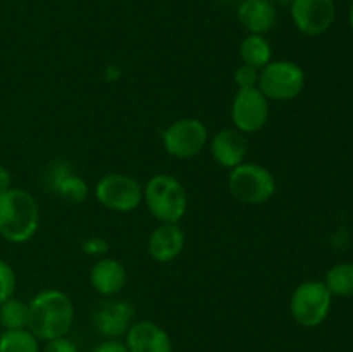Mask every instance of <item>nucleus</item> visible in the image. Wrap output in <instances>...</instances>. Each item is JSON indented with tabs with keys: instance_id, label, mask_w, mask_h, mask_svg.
Instances as JSON below:
<instances>
[{
	"instance_id": "obj_14",
	"label": "nucleus",
	"mask_w": 353,
	"mask_h": 352,
	"mask_svg": "<svg viewBox=\"0 0 353 352\" xmlns=\"http://www.w3.org/2000/svg\"><path fill=\"white\" fill-rule=\"evenodd\" d=\"M186 235L179 223H159L148 235L147 252L159 264H169L183 254Z\"/></svg>"
},
{
	"instance_id": "obj_1",
	"label": "nucleus",
	"mask_w": 353,
	"mask_h": 352,
	"mask_svg": "<svg viewBox=\"0 0 353 352\" xmlns=\"http://www.w3.org/2000/svg\"><path fill=\"white\" fill-rule=\"evenodd\" d=\"M28 330L38 340H54L68 335L74 321V304L71 297L59 289L38 292L28 304Z\"/></svg>"
},
{
	"instance_id": "obj_19",
	"label": "nucleus",
	"mask_w": 353,
	"mask_h": 352,
	"mask_svg": "<svg viewBox=\"0 0 353 352\" xmlns=\"http://www.w3.org/2000/svg\"><path fill=\"white\" fill-rule=\"evenodd\" d=\"M324 285L331 295L352 297L353 295V262H340L327 269Z\"/></svg>"
},
{
	"instance_id": "obj_15",
	"label": "nucleus",
	"mask_w": 353,
	"mask_h": 352,
	"mask_svg": "<svg viewBox=\"0 0 353 352\" xmlns=\"http://www.w3.org/2000/svg\"><path fill=\"white\" fill-rule=\"evenodd\" d=\"M238 23L250 35H268L278 24V7L272 0H240Z\"/></svg>"
},
{
	"instance_id": "obj_6",
	"label": "nucleus",
	"mask_w": 353,
	"mask_h": 352,
	"mask_svg": "<svg viewBox=\"0 0 353 352\" xmlns=\"http://www.w3.org/2000/svg\"><path fill=\"white\" fill-rule=\"evenodd\" d=\"M333 295L319 280H307L295 286L290 299V314L303 328H316L330 316Z\"/></svg>"
},
{
	"instance_id": "obj_29",
	"label": "nucleus",
	"mask_w": 353,
	"mask_h": 352,
	"mask_svg": "<svg viewBox=\"0 0 353 352\" xmlns=\"http://www.w3.org/2000/svg\"><path fill=\"white\" fill-rule=\"evenodd\" d=\"M348 21H350V26H352V30H353V3H352V7H350V16H348Z\"/></svg>"
},
{
	"instance_id": "obj_9",
	"label": "nucleus",
	"mask_w": 353,
	"mask_h": 352,
	"mask_svg": "<svg viewBox=\"0 0 353 352\" xmlns=\"http://www.w3.org/2000/svg\"><path fill=\"white\" fill-rule=\"evenodd\" d=\"M230 114L233 128L243 135H254L264 130L271 116V107L259 88L236 90L231 100Z\"/></svg>"
},
{
	"instance_id": "obj_7",
	"label": "nucleus",
	"mask_w": 353,
	"mask_h": 352,
	"mask_svg": "<svg viewBox=\"0 0 353 352\" xmlns=\"http://www.w3.org/2000/svg\"><path fill=\"white\" fill-rule=\"evenodd\" d=\"M209 130L199 117H179L162 130V147L171 157L193 159L209 145Z\"/></svg>"
},
{
	"instance_id": "obj_4",
	"label": "nucleus",
	"mask_w": 353,
	"mask_h": 352,
	"mask_svg": "<svg viewBox=\"0 0 353 352\" xmlns=\"http://www.w3.org/2000/svg\"><path fill=\"white\" fill-rule=\"evenodd\" d=\"M230 193L241 204L262 206L276 195L278 183L274 175L257 162H247L231 169L228 176Z\"/></svg>"
},
{
	"instance_id": "obj_22",
	"label": "nucleus",
	"mask_w": 353,
	"mask_h": 352,
	"mask_svg": "<svg viewBox=\"0 0 353 352\" xmlns=\"http://www.w3.org/2000/svg\"><path fill=\"white\" fill-rule=\"evenodd\" d=\"M16 285L17 278L14 268L7 261L0 259V304L6 302L10 297H14Z\"/></svg>"
},
{
	"instance_id": "obj_2",
	"label": "nucleus",
	"mask_w": 353,
	"mask_h": 352,
	"mask_svg": "<svg viewBox=\"0 0 353 352\" xmlns=\"http://www.w3.org/2000/svg\"><path fill=\"white\" fill-rule=\"evenodd\" d=\"M40 228V206L33 193L10 186L0 193V237L10 244H26Z\"/></svg>"
},
{
	"instance_id": "obj_17",
	"label": "nucleus",
	"mask_w": 353,
	"mask_h": 352,
	"mask_svg": "<svg viewBox=\"0 0 353 352\" xmlns=\"http://www.w3.org/2000/svg\"><path fill=\"white\" fill-rule=\"evenodd\" d=\"M90 285L102 297H116L124 290L128 283V271L121 261L109 257H100L93 262L90 269Z\"/></svg>"
},
{
	"instance_id": "obj_26",
	"label": "nucleus",
	"mask_w": 353,
	"mask_h": 352,
	"mask_svg": "<svg viewBox=\"0 0 353 352\" xmlns=\"http://www.w3.org/2000/svg\"><path fill=\"white\" fill-rule=\"evenodd\" d=\"M93 352H130L128 351V345L124 342L117 340V338H107L105 342L97 345L93 349Z\"/></svg>"
},
{
	"instance_id": "obj_10",
	"label": "nucleus",
	"mask_w": 353,
	"mask_h": 352,
	"mask_svg": "<svg viewBox=\"0 0 353 352\" xmlns=\"http://www.w3.org/2000/svg\"><path fill=\"white\" fill-rule=\"evenodd\" d=\"M288 9L295 28L305 37H321L336 19L334 0H293Z\"/></svg>"
},
{
	"instance_id": "obj_20",
	"label": "nucleus",
	"mask_w": 353,
	"mask_h": 352,
	"mask_svg": "<svg viewBox=\"0 0 353 352\" xmlns=\"http://www.w3.org/2000/svg\"><path fill=\"white\" fill-rule=\"evenodd\" d=\"M0 352H40V345L28 328L3 330L0 335Z\"/></svg>"
},
{
	"instance_id": "obj_28",
	"label": "nucleus",
	"mask_w": 353,
	"mask_h": 352,
	"mask_svg": "<svg viewBox=\"0 0 353 352\" xmlns=\"http://www.w3.org/2000/svg\"><path fill=\"white\" fill-rule=\"evenodd\" d=\"M272 2L276 3V7L281 6V7H290V3L293 2V0H272Z\"/></svg>"
},
{
	"instance_id": "obj_24",
	"label": "nucleus",
	"mask_w": 353,
	"mask_h": 352,
	"mask_svg": "<svg viewBox=\"0 0 353 352\" xmlns=\"http://www.w3.org/2000/svg\"><path fill=\"white\" fill-rule=\"evenodd\" d=\"M81 252L88 257H105L109 252V242L102 237H88L86 240L81 242Z\"/></svg>"
},
{
	"instance_id": "obj_8",
	"label": "nucleus",
	"mask_w": 353,
	"mask_h": 352,
	"mask_svg": "<svg viewBox=\"0 0 353 352\" xmlns=\"http://www.w3.org/2000/svg\"><path fill=\"white\" fill-rule=\"evenodd\" d=\"M95 199L112 213L126 214L143 204V186L134 176L126 173H107L97 182Z\"/></svg>"
},
{
	"instance_id": "obj_12",
	"label": "nucleus",
	"mask_w": 353,
	"mask_h": 352,
	"mask_svg": "<svg viewBox=\"0 0 353 352\" xmlns=\"http://www.w3.org/2000/svg\"><path fill=\"white\" fill-rule=\"evenodd\" d=\"M134 314L137 309L130 300L109 297L93 313V324L103 337L117 338L128 333L130 326L134 323Z\"/></svg>"
},
{
	"instance_id": "obj_27",
	"label": "nucleus",
	"mask_w": 353,
	"mask_h": 352,
	"mask_svg": "<svg viewBox=\"0 0 353 352\" xmlns=\"http://www.w3.org/2000/svg\"><path fill=\"white\" fill-rule=\"evenodd\" d=\"M10 186H12V176H10V171L6 166L0 164V193L9 190Z\"/></svg>"
},
{
	"instance_id": "obj_11",
	"label": "nucleus",
	"mask_w": 353,
	"mask_h": 352,
	"mask_svg": "<svg viewBox=\"0 0 353 352\" xmlns=\"http://www.w3.org/2000/svg\"><path fill=\"white\" fill-rule=\"evenodd\" d=\"M45 188L55 193L61 200L71 206L83 204L90 195V186L79 175L72 171L68 161H54L43 176Z\"/></svg>"
},
{
	"instance_id": "obj_5",
	"label": "nucleus",
	"mask_w": 353,
	"mask_h": 352,
	"mask_svg": "<svg viewBox=\"0 0 353 352\" xmlns=\"http://www.w3.org/2000/svg\"><path fill=\"white\" fill-rule=\"evenodd\" d=\"M305 71L288 59H272L259 71L257 88L269 102H290L305 88Z\"/></svg>"
},
{
	"instance_id": "obj_25",
	"label": "nucleus",
	"mask_w": 353,
	"mask_h": 352,
	"mask_svg": "<svg viewBox=\"0 0 353 352\" xmlns=\"http://www.w3.org/2000/svg\"><path fill=\"white\" fill-rule=\"evenodd\" d=\"M43 352H79V351L78 347L69 340V338L61 337V338H54V340H48L47 345H45Z\"/></svg>"
},
{
	"instance_id": "obj_21",
	"label": "nucleus",
	"mask_w": 353,
	"mask_h": 352,
	"mask_svg": "<svg viewBox=\"0 0 353 352\" xmlns=\"http://www.w3.org/2000/svg\"><path fill=\"white\" fill-rule=\"evenodd\" d=\"M28 316H30L28 304L16 299V297H10L6 302L0 304V324L6 330H23V328H28Z\"/></svg>"
},
{
	"instance_id": "obj_18",
	"label": "nucleus",
	"mask_w": 353,
	"mask_h": 352,
	"mask_svg": "<svg viewBox=\"0 0 353 352\" xmlns=\"http://www.w3.org/2000/svg\"><path fill=\"white\" fill-rule=\"evenodd\" d=\"M238 54H240L241 64L250 66V68L261 71L264 66H268L272 61V45L264 35L248 33L240 41Z\"/></svg>"
},
{
	"instance_id": "obj_3",
	"label": "nucleus",
	"mask_w": 353,
	"mask_h": 352,
	"mask_svg": "<svg viewBox=\"0 0 353 352\" xmlns=\"http://www.w3.org/2000/svg\"><path fill=\"white\" fill-rule=\"evenodd\" d=\"M143 204L159 223H179L188 211V192L176 176L159 173L143 185Z\"/></svg>"
},
{
	"instance_id": "obj_16",
	"label": "nucleus",
	"mask_w": 353,
	"mask_h": 352,
	"mask_svg": "<svg viewBox=\"0 0 353 352\" xmlns=\"http://www.w3.org/2000/svg\"><path fill=\"white\" fill-rule=\"evenodd\" d=\"M130 352H174L171 337L161 324L154 321H134L126 333Z\"/></svg>"
},
{
	"instance_id": "obj_23",
	"label": "nucleus",
	"mask_w": 353,
	"mask_h": 352,
	"mask_svg": "<svg viewBox=\"0 0 353 352\" xmlns=\"http://www.w3.org/2000/svg\"><path fill=\"white\" fill-rule=\"evenodd\" d=\"M234 85L238 90H248V88H257L259 83V71L257 69L250 68V66H238L236 71L233 75Z\"/></svg>"
},
{
	"instance_id": "obj_13",
	"label": "nucleus",
	"mask_w": 353,
	"mask_h": 352,
	"mask_svg": "<svg viewBox=\"0 0 353 352\" xmlns=\"http://www.w3.org/2000/svg\"><path fill=\"white\" fill-rule=\"evenodd\" d=\"M209 150L217 166L231 171L247 161L248 141L236 128H223L209 138Z\"/></svg>"
}]
</instances>
